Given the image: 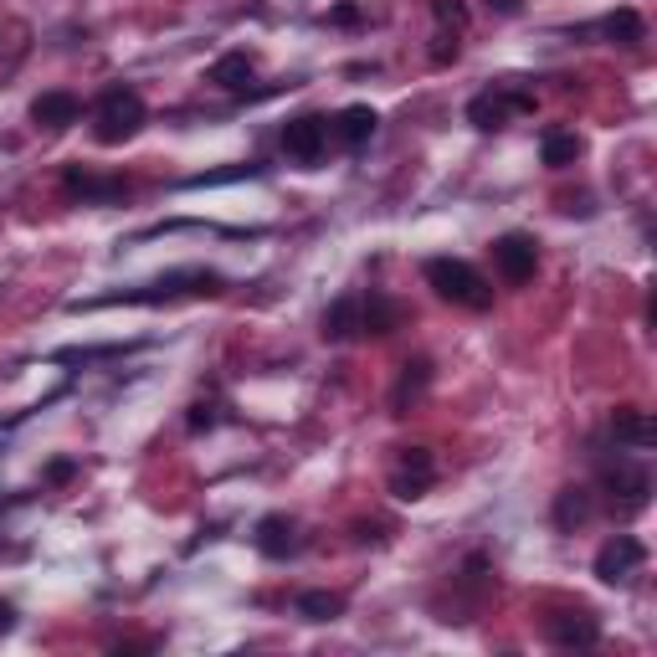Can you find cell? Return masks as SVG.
<instances>
[{
	"label": "cell",
	"instance_id": "cell-25",
	"mask_svg": "<svg viewBox=\"0 0 657 657\" xmlns=\"http://www.w3.org/2000/svg\"><path fill=\"white\" fill-rule=\"evenodd\" d=\"M432 62H437V68H447V62H457V42H447V36H442L437 47H432Z\"/></svg>",
	"mask_w": 657,
	"mask_h": 657
},
{
	"label": "cell",
	"instance_id": "cell-22",
	"mask_svg": "<svg viewBox=\"0 0 657 657\" xmlns=\"http://www.w3.org/2000/svg\"><path fill=\"white\" fill-rule=\"evenodd\" d=\"M642 32H647V26H642L637 11H611V16H607V36H611V42H622V47H637Z\"/></svg>",
	"mask_w": 657,
	"mask_h": 657
},
{
	"label": "cell",
	"instance_id": "cell-28",
	"mask_svg": "<svg viewBox=\"0 0 657 657\" xmlns=\"http://www.w3.org/2000/svg\"><path fill=\"white\" fill-rule=\"evenodd\" d=\"M11 626H16V607H11V601H5V596H0V637H5V632H11Z\"/></svg>",
	"mask_w": 657,
	"mask_h": 657
},
{
	"label": "cell",
	"instance_id": "cell-6",
	"mask_svg": "<svg viewBox=\"0 0 657 657\" xmlns=\"http://www.w3.org/2000/svg\"><path fill=\"white\" fill-rule=\"evenodd\" d=\"M62 190L83 206H108V201H124V196H129V180H124V175H93V169L72 165L68 175H62Z\"/></svg>",
	"mask_w": 657,
	"mask_h": 657
},
{
	"label": "cell",
	"instance_id": "cell-8",
	"mask_svg": "<svg viewBox=\"0 0 657 657\" xmlns=\"http://www.w3.org/2000/svg\"><path fill=\"white\" fill-rule=\"evenodd\" d=\"M432 478H437V462H432V453H426V447H406L401 468H396V478H390V493H396V498H406V504H417V498L432 489Z\"/></svg>",
	"mask_w": 657,
	"mask_h": 657
},
{
	"label": "cell",
	"instance_id": "cell-17",
	"mask_svg": "<svg viewBox=\"0 0 657 657\" xmlns=\"http://www.w3.org/2000/svg\"><path fill=\"white\" fill-rule=\"evenodd\" d=\"M253 78H257V62L247 57V51H226V57H216V62H211V83L226 87V93H242Z\"/></svg>",
	"mask_w": 657,
	"mask_h": 657
},
{
	"label": "cell",
	"instance_id": "cell-29",
	"mask_svg": "<svg viewBox=\"0 0 657 657\" xmlns=\"http://www.w3.org/2000/svg\"><path fill=\"white\" fill-rule=\"evenodd\" d=\"M489 5L498 11V16H519V5H524V0H489Z\"/></svg>",
	"mask_w": 657,
	"mask_h": 657
},
{
	"label": "cell",
	"instance_id": "cell-20",
	"mask_svg": "<svg viewBox=\"0 0 657 657\" xmlns=\"http://www.w3.org/2000/svg\"><path fill=\"white\" fill-rule=\"evenodd\" d=\"M339 611H344V596H339V590H304V596H298V617H308V622H335Z\"/></svg>",
	"mask_w": 657,
	"mask_h": 657
},
{
	"label": "cell",
	"instance_id": "cell-26",
	"mask_svg": "<svg viewBox=\"0 0 657 657\" xmlns=\"http://www.w3.org/2000/svg\"><path fill=\"white\" fill-rule=\"evenodd\" d=\"M335 21H339V26H360V5L339 0V5H335Z\"/></svg>",
	"mask_w": 657,
	"mask_h": 657
},
{
	"label": "cell",
	"instance_id": "cell-24",
	"mask_svg": "<svg viewBox=\"0 0 657 657\" xmlns=\"http://www.w3.org/2000/svg\"><path fill=\"white\" fill-rule=\"evenodd\" d=\"M211 426H216V406L196 401L190 406V432H211Z\"/></svg>",
	"mask_w": 657,
	"mask_h": 657
},
{
	"label": "cell",
	"instance_id": "cell-3",
	"mask_svg": "<svg viewBox=\"0 0 657 657\" xmlns=\"http://www.w3.org/2000/svg\"><path fill=\"white\" fill-rule=\"evenodd\" d=\"M535 108V93H524V87H489V93H478L468 103V124L472 129H504L508 114H529Z\"/></svg>",
	"mask_w": 657,
	"mask_h": 657
},
{
	"label": "cell",
	"instance_id": "cell-16",
	"mask_svg": "<svg viewBox=\"0 0 657 657\" xmlns=\"http://www.w3.org/2000/svg\"><path fill=\"white\" fill-rule=\"evenodd\" d=\"M319 335L329 339V344H344V339L360 335V298H335V304L324 308Z\"/></svg>",
	"mask_w": 657,
	"mask_h": 657
},
{
	"label": "cell",
	"instance_id": "cell-2",
	"mask_svg": "<svg viewBox=\"0 0 657 657\" xmlns=\"http://www.w3.org/2000/svg\"><path fill=\"white\" fill-rule=\"evenodd\" d=\"M144 118H150V108L134 87H108L98 98V114H93V134H98V144H129L144 129Z\"/></svg>",
	"mask_w": 657,
	"mask_h": 657
},
{
	"label": "cell",
	"instance_id": "cell-9",
	"mask_svg": "<svg viewBox=\"0 0 657 657\" xmlns=\"http://www.w3.org/2000/svg\"><path fill=\"white\" fill-rule=\"evenodd\" d=\"M550 642L555 647H596L601 642V622L590 611H560V617H550Z\"/></svg>",
	"mask_w": 657,
	"mask_h": 657
},
{
	"label": "cell",
	"instance_id": "cell-1",
	"mask_svg": "<svg viewBox=\"0 0 657 657\" xmlns=\"http://www.w3.org/2000/svg\"><path fill=\"white\" fill-rule=\"evenodd\" d=\"M426 283L437 288V298L462 308H489L493 304V288L483 283V272L462 262V257H432L426 262Z\"/></svg>",
	"mask_w": 657,
	"mask_h": 657
},
{
	"label": "cell",
	"instance_id": "cell-13",
	"mask_svg": "<svg viewBox=\"0 0 657 657\" xmlns=\"http://www.w3.org/2000/svg\"><path fill=\"white\" fill-rule=\"evenodd\" d=\"M375 124H380V118H375L371 103H350V108L335 118V134H339L344 150H365V144L375 139Z\"/></svg>",
	"mask_w": 657,
	"mask_h": 657
},
{
	"label": "cell",
	"instance_id": "cell-27",
	"mask_svg": "<svg viewBox=\"0 0 657 657\" xmlns=\"http://www.w3.org/2000/svg\"><path fill=\"white\" fill-rule=\"evenodd\" d=\"M72 472H78V468H72L68 457H62V462H51V468H47V483H68Z\"/></svg>",
	"mask_w": 657,
	"mask_h": 657
},
{
	"label": "cell",
	"instance_id": "cell-11",
	"mask_svg": "<svg viewBox=\"0 0 657 657\" xmlns=\"http://www.w3.org/2000/svg\"><path fill=\"white\" fill-rule=\"evenodd\" d=\"M611 437L622 442V447H632V453H647L657 442V426L647 411H637V406H622L617 417H611Z\"/></svg>",
	"mask_w": 657,
	"mask_h": 657
},
{
	"label": "cell",
	"instance_id": "cell-5",
	"mask_svg": "<svg viewBox=\"0 0 657 657\" xmlns=\"http://www.w3.org/2000/svg\"><path fill=\"white\" fill-rule=\"evenodd\" d=\"M489 253H493V268L504 272L508 283H529L535 268H540V242H535V236H524V232L498 236Z\"/></svg>",
	"mask_w": 657,
	"mask_h": 657
},
{
	"label": "cell",
	"instance_id": "cell-19",
	"mask_svg": "<svg viewBox=\"0 0 657 657\" xmlns=\"http://www.w3.org/2000/svg\"><path fill=\"white\" fill-rule=\"evenodd\" d=\"M580 150H586V144H580V134H571V129H550V134H544V144H540V160L550 169H565V165H575V160H580Z\"/></svg>",
	"mask_w": 657,
	"mask_h": 657
},
{
	"label": "cell",
	"instance_id": "cell-18",
	"mask_svg": "<svg viewBox=\"0 0 657 657\" xmlns=\"http://www.w3.org/2000/svg\"><path fill=\"white\" fill-rule=\"evenodd\" d=\"M360 329H365V335H396V329H401V304H390L386 293H371V298L360 304Z\"/></svg>",
	"mask_w": 657,
	"mask_h": 657
},
{
	"label": "cell",
	"instance_id": "cell-10",
	"mask_svg": "<svg viewBox=\"0 0 657 657\" xmlns=\"http://www.w3.org/2000/svg\"><path fill=\"white\" fill-rule=\"evenodd\" d=\"M426 386H432V360H426V354H417V360H406V365H401V380H396V396H390V406H396V417H406L411 406L422 401Z\"/></svg>",
	"mask_w": 657,
	"mask_h": 657
},
{
	"label": "cell",
	"instance_id": "cell-23",
	"mask_svg": "<svg viewBox=\"0 0 657 657\" xmlns=\"http://www.w3.org/2000/svg\"><path fill=\"white\" fill-rule=\"evenodd\" d=\"M432 16L442 32H468V5L462 0H432Z\"/></svg>",
	"mask_w": 657,
	"mask_h": 657
},
{
	"label": "cell",
	"instance_id": "cell-4",
	"mask_svg": "<svg viewBox=\"0 0 657 657\" xmlns=\"http://www.w3.org/2000/svg\"><path fill=\"white\" fill-rule=\"evenodd\" d=\"M329 150V118L324 114H298L283 124V154L298 165H319Z\"/></svg>",
	"mask_w": 657,
	"mask_h": 657
},
{
	"label": "cell",
	"instance_id": "cell-7",
	"mask_svg": "<svg viewBox=\"0 0 657 657\" xmlns=\"http://www.w3.org/2000/svg\"><path fill=\"white\" fill-rule=\"evenodd\" d=\"M642 560H647V550H642L632 535H617V540H607L601 550H596V575H601L607 586H622V580L637 575Z\"/></svg>",
	"mask_w": 657,
	"mask_h": 657
},
{
	"label": "cell",
	"instance_id": "cell-12",
	"mask_svg": "<svg viewBox=\"0 0 657 657\" xmlns=\"http://www.w3.org/2000/svg\"><path fill=\"white\" fill-rule=\"evenodd\" d=\"M257 550L268 560H288L298 550V524L288 519V514H268V519L257 524Z\"/></svg>",
	"mask_w": 657,
	"mask_h": 657
},
{
	"label": "cell",
	"instance_id": "cell-14",
	"mask_svg": "<svg viewBox=\"0 0 657 657\" xmlns=\"http://www.w3.org/2000/svg\"><path fill=\"white\" fill-rule=\"evenodd\" d=\"M32 124L36 129H68V124H78V98L72 93H62V87H51V93H42V98L32 103Z\"/></svg>",
	"mask_w": 657,
	"mask_h": 657
},
{
	"label": "cell",
	"instance_id": "cell-21",
	"mask_svg": "<svg viewBox=\"0 0 657 657\" xmlns=\"http://www.w3.org/2000/svg\"><path fill=\"white\" fill-rule=\"evenodd\" d=\"M590 519V493L586 489H560L555 498V524L560 529H580Z\"/></svg>",
	"mask_w": 657,
	"mask_h": 657
},
{
	"label": "cell",
	"instance_id": "cell-15",
	"mask_svg": "<svg viewBox=\"0 0 657 657\" xmlns=\"http://www.w3.org/2000/svg\"><path fill=\"white\" fill-rule=\"evenodd\" d=\"M601 478H607L611 498L622 493L626 508H642V504H647V472H642V468H632V462H622V457H617V462H607V472H601Z\"/></svg>",
	"mask_w": 657,
	"mask_h": 657
}]
</instances>
